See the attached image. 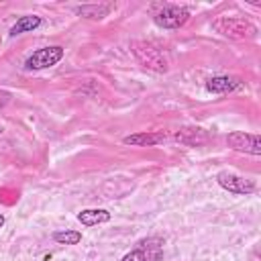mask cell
I'll return each instance as SVG.
<instances>
[{
    "instance_id": "cell-1",
    "label": "cell",
    "mask_w": 261,
    "mask_h": 261,
    "mask_svg": "<svg viewBox=\"0 0 261 261\" xmlns=\"http://www.w3.org/2000/svg\"><path fill=\"white\" fill-rule=\"evenodd\" d=\"M212 29L228 39H251L257 35V27L239 16H218L212 22Z\"/></svg>"
},
{
    "instance_id": "cell-2",
    "label": "cell",
    "mask_w": 261,
    "mask_h": 261,
    "mask_svg": "<svg viewBox=\"0 0 261 261\" xmlns=\"http://www.w3.org/2000/svg\"><path fill=\"white\" fill-rule=\"evenodd\" d=\"M163 259V239L147 237L141 239L133 251L122 255L120 261H161Z\"/></svg>"
},
{
    "instance_id": "cell-3",
    "label": "cell",
    "mask_w": 261,
    "mask_h": 261,
    "mask_svg": "<svg viewBox=\"0 0 261 261\" xmlns=\"http://www.w3.org/2000/svg\"><path fill=\"white\" fill-rule=\"evenodd\" d=\"M188 18H190V10L177 4H163L153 14V22L159 29H179L188 22Z\"/></svg>"
},
{
    "instance_id": "cell-4",
    "label": "cell",
    "mask_w": 261,
    "mask_h": 261,
    "mask_svg": "<svg viewBox=\"0 0 261 261\" xmlns=\"http://www.w3.org/2000/svg\"><path fill=\"white\" fill-rule=\"evenodd\" d=\"M61 57H63V47H59V45L41 47L27 57L24 69H47V67H53L55 63H59Z\"/></svg>"
},
{
    "instance_id": "cell-5",
    "label": "cell",
    "mask_w": 261,
    "mask_h": 261,
    "mask_svg": "<svg viewBox=\"0 0 261 261\" xmlns=\"http://www.w3.org/2000/svg\"><path fill=\"white\" fill-rule=\"evenodd\" d=\"M216 184L222 190H226L230 194H237V196H249V194L255 192V184L251 179H247V177H243L234 171H226V169L216 173Z\"/></svg>"
},
{
    "instance_id": "cell-6",
    "label": "cell",
    "mask_w": 261,
    "mask_h": 261,
    "mask_svg": "<svg viewBox=\"0 0 261 261\" xmlns=\"http://www.w3.org/2000/svg\"><path fill=\"white\" fill-rule=\"evenodd\" d=\"M226 145L232 151L249 153V155H261V137L257 133H243L234 130L226 135Z\"/></svg>"
},
{
    "instance_id": "cell-7",
    "label": "cell",
    "mask_w": 261,
    "mask_h": 261,
    "mask_svg": "<svg viewBox=\"0 0 261 261\" xmlns=\"http://www.w3.org/2000/svg\"><path fill=\"white\" fill-rule=\"evenodd\" d=\"M133 47H135L133 51H135L137 59H139L145 67L155 69V71H165V69H167V61H165L163 53H161L157 47L147 45V43H135Z\"/></svg>"
},
{
    "instance_id": "cell-8",
    "label": "cell",
    "mask_w": 261,
    "mask_h": 261,
    "mask_svg": "<svg viewBox=\"0 0 261 261\" xmlns=\"http://www.w3.org/2000/svg\"><path fill=\"white\" fill-rule=\"evenodd\" d=\"M239 88H243V82L234 75H214L206 82V90L212 94H226Z\"/></svg>"
},
{
    "instance_id": "cell-9",
    "label": "cell",
    "mask_w": 261,
    "mask_h": 261,
    "mask_svg": "<svg viewBox=\"0 0 261 261\" xmlns=\"http://www.w3.org/2000/svg\"><path fill=\"white\" fill-rule=\"evenodd\" d=\"M163 141H167L163 133H137V135H128L122 139L124 145H133V147H155Z\"/></svg>"
},
{
    "instance_id": "cell-10",
    "label": "cell",
    "mask_w": 261,
    "mask_h": 261,
    "mask_svg": "<svg viewBox=\"0 0 261 261\" xmlns=\"http://www.w3.org/2000/svg\"><path fill=\"white\" fill-rule=\"evenodd\" d=\"M77 220L84 226H96V224L108 222L110 220V212L104 210V208H86V210L77 212Z\"/></svg>"
},
{
    "instance_id": "cell-11",
    "label": "cell",
    "mask_w": 261,
    "mask_h": 261,
    "mask_svg": "<svg viewBox=\"0 0 261 261\" xmlns=\"http://www.w3.org/2000/svg\"><path fill=\"white\" fill-rule=\"evenodd\" d=\"M37 27H41V16H37V14H27V16H20V18L10 27L8 33H10V37H16V35L35 31Z\"/></svg>"
},
{
    "instance_id": "cell-12",
    "label": "cell",
    "mask_w": 261,
    "mask_h": 261,
    "mask_svg": "<svg viewBox=\"0 0 261 261\" xmlns=\"http://www.w3.org/2000/svg\"><path fill=\"white\" fill-rule=\"evenodd\" d=\"M110 8H112L110 4H86V6H77L75 14L92 18V20H100V18H104L110 12Z\"/></svg>"
},
{
    "instance_id": "cell-13",
    "label": "cell",
    "mask_w": 261,
    "mask_h": 261,
    "mask_svg": "<svg viewBox=\"0 0 261 261\" xmlns=\"http://www.w3.org/2000/svg\"><path fill=\"white\" fill-rule=\"evenodd\" d=\"M173 139L179 143H186V145H198V143L206 141V135L202 128H181L173 135Z\"/></svg>"
},
{
    "instance_id": "cell-14",
    "label": "cell",
    "mask_w": 261,
    "mask_h": 261,
    "mask_svg": "<svg viewBox=\"0 0 261 261\" xmlns=\"http://www.w3.org/2000/svg\"><path fill=\"white\" fill-rule=\"evenodd\" d=\"M53 241L59 245H77L82 241V232L80 230H55Z\"/></svg>"
},
{
    "instance_id": "cell-15",
    "label": "cell",
    "mask_w": 261,
    "mask_h": 261,
    "mask_svg": "<svg viewBox=\"0 0 261 261\" xmlns=\"http://www.w3.org/2000/svg\"><path fill=\"white\" fill-rule=\"evenodd\" d=\"M4 222H6V218H4V216H2V214H0V228H2V226H4Z\"/></svg>"
},
{
    "instance_id": "cell-16",
    "label": "cell",
    "mask_w": 261,
    "mask_h": 261,
    "mask_svg": "<svg viewBox=\"0 0 261 261\" xmlns=\"http://www.w3.org/2000/svg\"><path fill=\"white\" fill-rule=\"evenodd\" d=\"M0 133H2V126H0Z\"/></svg>"
}]
</instances>
